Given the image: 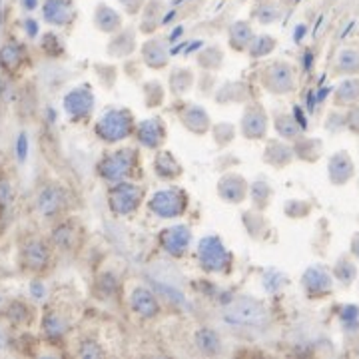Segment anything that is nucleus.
<instances>
[{
	"mask_svg": "<svg viewBox=\"0 0 359 359\" xmlns=\"http://www.w3.org/2000/svg\"><path fill=\"white\" fill-rule=\"evenodd\" d=\"M224 319L232 326L238 328H266L268 326V310L262 301L250 298V296H239L232 299L224 310Z\"/></svg>",
	"mask_w": 359,
	"mask_h": 359,
	"instance_id": "nucleus-1",
	"label": "nucleus"
},
{
	"mask_svg": "<svg viewBox=\"0 0 359 359\" xmlns=\"http://www.w3.org/2000/svg\"><path fill=\"white\" fill-rule=\"evenodd\" d=\"M136 122L134 114L126 108H112L106 110L96 122V136L108 144H114L120 140H126L134 134Z\"/></svg>",
	"mask_w": 359,
	"mask_h": 359,
	"instance_id": "nucleus-2",
	"label": "nucleus"
},
{
	"mask_svg": "<svg viewBox=\"0 0 359 359\" xmlns=\"http://www.w3.org/2000/svg\"><path fill=\"white\" fill-rule=\"evenodd\" d=\"M136 168H138V150L124 148L106 154L98 162V174L110 184H118L124 180L134 178Z\"/></svg>",
	"mask_w": 359,
	"mask_h": 359,
	"instance_id": "nucleus-3",
	"label": "nucleus"
},
{
	"mask_svg": "<svg viewBox=\"0 0 359 359\" xmlns=\"http://www.w3.org/2000/svg\"><path fill=\"white\" fill-rule=\"evenodd\" d=\"M262 86L268 90L269 94H276V96H284L294 92L298 86V72L296 68L285 62V60H276L268 64L262 72L260 78Z\"/></svg>",
	"mask_w": 359,
	"mask_h": 359,
	"instance_id": "nucleus-4",
	"label": "nucleus"
},
{
	"mask_svg": "<svg viewBox=\"0 0 359 359\" xmlns=\"http://www.w3.org/2000/svg\"><path fill=\"white\" fill-rule=\"evenodd\" d=\"M144 200V188L130 180H124L118 184H112L110 190V209L116 216H130L140 208Z\"/></svg>",
	"mask_w": 359,
	"mask_h": 359,
	"instance_id": "nucleus-5",
	"label": "nucleus"
},
{
	"mask_svg": "<svg viewBox=\"0 0 359 359\" xmlns=\"http://www.w3.org/2000/svg\"><path fill=\"white\" fill-rule=\"evenodd\" d=\"M188 208V194L180 188H166L150 198L148 209L158 218H180Z\"/></svg>",
	"mask_w": 359,
	"mask_h": 359,
	"instance_id": "nucleus-6",
	"label": "nucleus"
},
{
	"mask_svg": "<svg viewBox=\"0 0 359 359\" xmlns=\"http://www.w3.org/2000/svg\"><path fill=\"white\" fill-rule=\"evenodd\" d=\"M198 262L209 273H222L230 268V252L218 236H206L198 244Z\"/></svg>",
	"mask_w": 359,
	"mask_h": 359,
	"instance_id": "nucleus-7",
	"label": "nucleus"
},
{
	"mask_svg": "<svg viewBox=\"0 0 359 359\" xmlns=\"http://www.w3.org/2000/svg\"><path fill=\"white\" fill-rule=\"evenodd\" d=\"M64 112L72 122H86L94 112V94L88 84L76 86L64 96Z\"/></svg>",
	"mask_w": 359,
	"mask_h": 359,
	"instance_id": "nucleus-8",
	"label": "nucleus"
},
{
	"mask_svg": "<svg viewBox=\"0 0 359 359\" xmlns=\"http://www.w3.org/2000/svg\"><path fill=\"white\" fill-rule=\"evenodd\" d=\"M301 285L303 292L310 299H321L328 298L329 294L333 292V278L328 269L321 266H312L303 271L301 276Z\"/></svg>",
	"mask_w": 359,
	"mask_h": 359,
	"instance_id": "nucleus-9",
	"label": "nucleus"
},
{
	"mask_svg": "<svg viewBox=\"0 0 359 359\" xmlns=\"http://www.w3.org/2000/svg\"><path fill=\"white\" fill-rule=\"evenodd\" d=\"M34 204H36L38 214L42 218H46V220H50V218H56L58 214L64 212V208H66V194H64V190L60 188L58 184H46V186H42L38 190Z\"/></svg>",
	"mask_w": 359,
	"mask_h": 359,
	"instance_id": "nucleus-10",
	"label": "nucleus"
},
{
	"mask_svg": "<svg viewBox=\"0 0 359 359\" xmlns=\"http://www.w3.org/2000/svg\"><path fill=\"white\" fill-rule=\"evenodd\" d=\"M268 112L264 106L248 104L239 122V130L248 140H264L268 136Z\"/></svg>",
	"mask_w": 359,
	"mask_h": 359,
	"instance_id": "nucleus-11",
	"label": "nucleus"
},
{
	"mask_svg": "<svg viewBox=\"0 0 359 359\" xmlns=\"http://www.w3.org/2000/svg\"><path fill=\"white\" fill-rule=\"evenodd\" d=\"M160 244H162L166 254H170L172 257H182L190 250L192 232H190L188 225H172V228L162 232Z\"/></svg>",
	"mask_w": 359,
	"mask_h": 359,
	"instance_id": "nucleus-12",
	"label": "nucleus"
},
{
	"mask_svg": "<svg viewBox=\"0 0 359 359\" xmlns=\"http://www.w3.org/2000/svg\"><path fill=\"white\" fill-rule=\"evenodd\" d=\"M250 192V184L248 180L239 174H225L218 182V196L222 198L225 204H241Z\"/></svg>",
	"mask_w": 359,
	"mask_h": 359,
	"instance_id": "nucleus-13",
	"label": "nucleus"
},
{
	"mask_svg": "<svg viewBox=\"0 0 359 359\" xmlns=\"http://www.w3.org/2000/svg\"><path fill=\"white\" fill-rule=\"evenodd\" d=\"M134 134L144 148L160 150L166 142V124L160 118L144 120L136 124Z\"/></svg>",
	"mask_w": 359,
	"mask_h": 359,
	"instance_id": "nucleus-14",
	"label": "nucleus"
},
{
	"mask_svg": "<svg viewBox=\"0 0 359 359\" xmlns=\"http://www.w3.org/2000/svg\"><path fill=\"white\" fill-rule=\"evenodd\" d=\"M22 264L34 273L45 271L50 266V248L42 239H29L22 246Z\"/></svg>",
	"mask_w": 359,
	"mask_h": 359,
	"instance_id": "nucleus-15",
	"label": "nucleus"
},
{
	"mask_svg": "<svg viewBox=\"0 0 359 359\" xmlns=\"http://www.w3.org/2000/svg\"><path fill=\"white\" fill-rule=\"evenodd\" d=\"M180 120L186 126V130H190L196 136H206L212 132V120H209L208 112L198 104H184L180 110Z\"/></svg>",
	"mask_w": 359,
	"mask_h": 359,
	"instance_id": "nucleus-16",
	"label": "nucleus"
},
{
	"mask_svg": "<svg viewBox=\"0 0 359 359\" xmlns=\"http://www.w3.org/2000/svg\"><path fill=\"white\" fill-rule=\"evenodd\" d=\"M130 308L144 319H154L160 315V301L144 285H136L130 294Z\"/></svg>",
	"mask_w": 359,
	"mask_h": 359,
	"instance_id": "nucleus-17",
	"label": "nucleus"
},
{
	"mask_svg": "<svg viewBox=\"0 0 359 359\" xmlns=\"http://www.w3.org/2000/svg\"><path fill=\"white\" fill-rule=\"evenodd\" d=\"M42 16L50 26H68L74 18L72 0H45Z\"/></svg>",
	"mask_w": 359,
	"mask_h": 359,
	"instance_id": "nucleus-18",
	"label": "nucleus"
},
{
	"mask_svg": "<svg viewBox=\"0 0 359 359\" xmlns=\"http://www.w3.org/2000/svg\"><path fill=\"white\" fill-rule=\"evenodd\" d=\"M294 158H296V150L292 146V142H285V140H269L264 150V162L278 170H284L285 166L292 164Z\"/></svg>",
	"mask_w": 359,
	"mask_h": 359,
	"instance_id": "nucleus-19",
	"label": "nucleus"
},
{
	"mask_svg": "<svg viewBox=\"0 0 359 359\" xmlns=\"http://www.w3.org/2000/svg\"><path fill=\"white\" fill-rule=\"evenodd\" d=\"M329 180L333 186H345L349 180L356 176V166L347 152H337L331 156L328 166Z\"/></svg>",
	"mask_w": 359,
	"mask_h": 359,
	"instance_id": "nucleus-20",
	"label": "nucleus"
},
{
	"mask_svg": "<svg viewBox=\"0 0 359 359\" xmlns=\"http://www.w3.org/2000/svg\"><path fill=\"white\" fill-rule=\"evenodd\" d=\"M142 60H144V64L148 68H152V70H160V68L168 66L170 52H168V45H166L164 38L154 36V38L146 40L142 45Z\"/></svg>",
	"mask_w": 359,
	"mask_h": 359,
	"instance_id": "nucleus-21",
	"label": "nucleus"
},
{
	"mask_svg": "<svg viewBox=\"0 0 359 359\" xmlns=\"http://www.w3.org/2000/svg\"><path fill=\"white\" fill-rule=\"evenodd\" d=\"M94 26L104 34H114L120 29H124V18L116 8L100 2L94 10Z\"/></svg>",
	"mask_w": 359,
	"mask_h": 359,
	"instance_id": "nucleus-22",
	"label": "nucleus"
},
{
	"mask_svg": "<svg viewBox=\"0 0 359 359\" xmlns=\"http://www.w3.org/2000/svg\"><path fill=\"white\" fill-rule=\"evenodd\" d=\"M254 36V29L250 20H236L228 30V42L236 52H248Z\"/></svg>",
	"mask_w": 359,
	"mask_h": 359,
	"instance_id": "nucleus-23",
	"label": "nucleus"
},
{
	"mask_svg": "<svg viewBox=\"0 0 359 359\" xmlns=\"http://www.w3.org/2000/svg\"><path fill=\"white\" fill-rule=\"evenodd\" d=\"M136 50V30L120 29L112 34V40L108 45V54L114 58H126Z\"/></svg>",
	"mask_w": 359,
	"mask_h": 359,
	"instance_id": "nucleus-24",
	"label": "nucleus"
},
{
	"mask_svg": "<svg viewBox=\"0 0 359 359\" xmlns=\"http://www.w3.org/2000/svg\"><path fill=\"white\" fill-rule=\"evenodd\" d=\"M154 170L166 182H174L182 176V164L168 150H158V154L154 158Z\"/></svg>",
	"mask_w": 359,
	"mask_h": 359,
	"instance_id": "nucleus-25",
	"label": "nucleus"
},
{
	"mask_svg": "<svg viewBox=\"0 0 359 359\" xmlns=\"http://www.w3.org/2000/svg\"><path fill=\"white\" fill-rule=\"evenodd\" d=\"M194 345L204 356H220L222 353V340L218 331L212 328H200L194 333Z\"/></svg>",
	"mask_w": 359,
	"mask_h": 359,
	"instance_id": "nucleus-26",
	"label": "nucleus"
},
{
	"mask_svg": "<svg viewBox=\"0 0 359 359\" xmlns=\"http://www.w3.org/2000/svg\"><path fill=\"white\" fill-rule=\"evenodd\" d=\"M273 128L285 142H298L299 138H303V128L299 126L296 118L292 114H276L273 116Z\"/></svg>",
	"mask_w": 359,
	"mask_h": 359,
	"instance_id": "nucleus-27",
	"label": "nucleus"
},
{
	"mask_svg": "<svg viewBox=\"0 0 359 359\" xmlns=\"http://www.w3.org/2000/svg\"><path fill=\"white\" fill-rule=\"evenodd\" d=\"M24 48L18 42H6L0 48V68L8 74L16 72L24 62Z\"/></svg>",
	"mask_w": 359,
	"mask_h": 359,
	"instance_id": "nucleus-28",
	"label": "nucleus"
},
{
	"mask_svg": "<svg viewBox=\"0 0 359 359\" xmlns=\"http://www.w3.org/2000/svg\"><path fill=\"white\" fill-rule=\"evenodd\" d=\"M50 239L60 250H74L78 246V230L72 222H62L52 230Z\"/></svg>",
	"mask_w": 359,
	"mask_h": 359,
	"instance_id": "nucleus-29",
	"label": "nucleus"
},
{
	"mask_svg": "<svg viewBox=\"0 0 359 359\" xmlns=\"http://www.w3.org/2000/svg\"><path fill=\"white\" fill-rule=\"evenodd\" d=\"M164 18V0H146L144 6V22H142V32H154L162 24Z\"/></svg>",
	"mask_w": 359,
	"mask_h": 359,
	"instance_id": "nucleus-30",
	"label": "nucleus"
},
{
	"mask_svg": "<svg viewBox=\"0 0 359 359\" xmlns=\"http://www.w3.org/2000/svg\"><path fill=\"white\" fill-rule=\"evenodd\" d=\"M294 150H296V156L299 160H305V162H317L319 156H321V150L324 144L321 140H315V138H299L298 142H294Z\"/></svg>",
	"mask_w": 359,
	"mask_h": 359,
	"instance_id": "nucleus-31",
	"label": "nucleus"
},
{
	"mask_svg": "<svg viewBox=\"0 0 359 359\" xmlns=\"http://www.w3.org/2000/svg\"><path fill=\"white\" fill-rule=\"evenodd\" d=\"M335 72L337 74H359V50L344 48L335 58Z\"/></svg>",
	"mask_w": 359,
	"mask_h": 359,
	"instance_id": "nucleus-32",
	"label": "nucleus"
},
{
	"mask_svg": "<svg viewBox=\"0 0 359 359\" xmlns=\"http://www.w3.org/2000/svg\"><path fill=\"white\" fill-rule=\"evenodd\" d=\"M335 106H353L359 100V78L344 80L335 90Z\"/></svg>",
	"mask_w": 359,
	"mask_h": 359,
	"instance_id": "nucleus-33",
	"label": "nucleus"
},
{
	"mask_svg": "<svg viewBox=\"0 0 359 359\" xmlns=\"http://www.w3.org/2000/svg\"><path fill=\"white\" fill-rule=\"evenodd\" d=\"M194 80L196 76L190 68H174V72L170 74V88L176 96H182L192 90Z\"/></svg>",
	"mask_w": 359,
	"mask_h": 359,
	"instance_id": "nucleus-34",
	"label": "nucleus"
},
{
	"mask_svg": "<svg viewBox=\"0 0 359 359\" xmlns=\"http://www.w3.org/2000/svg\"><path fill=\"white\" fill-rule=\"evenodd\" d=\"M4 317L13 324V326H24V324H30L32 319V308L26 305L24 301H10L4 310Z\"/></svg>",
	"mask_w": 359,
	"mask_h": 359,
	"instance_id": "nucleus-35",
	"label": "nucleus"
},
{
	"mask_svg": "<svg viewBox=\"0 0 359 359\" xmlns=\"http://www.w3.org/2000/svg\"><path fill=\"white\" fill-rule=\"evenodd\" d=\"M42 329L48 337L52 340H60L66 331H68V321L58 314V312H48L42 317Z\"/></svg>",
	"mask_w": 359,
	"mask_h": 359,
	"instance_id": "nucleus-36",
	"label": "nucleus"
},
{
	"mask_svg": "<svg viewBox=\"0 0 359 359\" xmlns=\"http://www.w3.org/2000/svg\"><path fill=\"white\" fill-rule=\"evenodd\" d=\"M241 222L246 225L248 234L254 239H260L266 232H268V222L264 220V216H262L260 209H255V212L254 209H252V212H246L244 218H241Z\"/></svg>",
	"mask_w": 359,
	"mask_h": 359,
	"instance_id": "nucleus-37",
	"label": "nucleus"
},
{
	"mask_svg": "<svg viewBox=\"0 0 359 359\" xmlns=\"http://www.w3.org/2000/svg\"><path fill=\"white\" fill-rule=\"evenodd\" d=\"M280 15H282L280 4H276V2H271V0L260 2L254 8V13H252V16H254L260 24H271V22H276V20L280 18Z\"/></svg>",
	"mask_w": 359,
	"mask_h": 359,
	"instance_id": "nucleus-38",
	"label": "nucleus"
},
{
	"mask_svg": "<svg viewBox=\"0 0 359 359\" xmlns=\"http://www.w3.org/2000/svg\"><path fill=\"white\" fill-rule=\"evenodd\" d=\"M276 38H271L268 34H262V36H254V40H252V45L248 48V54L252 56V58H264V56H269L273 50H276Z\"/></svg>",
	"mask_w": 359,
	"mask_h": 359,
	"instance_id": "nucleus-39",
	"label": "nucleus"
},
{
	"mask_svg": "<svg viewBox=\"0 0 359 359\" xmlns=\"http://www.w3.org/2000/svg\"><path fill=\"white\" fill-rule=\"evenodd\" d=\"M356 276H358L356 264H353L349 257H340L337 264H335V268H333V278H335L342 285H349L353 284Z\"/></svg>",
	"mask_w": 359,
	"mask_h": 359,
	"instance_id": "nucleus-40",
	"label": "nucleus"
},
{
	"mask_svg": "<svg viewBox=\"0 0 359 359\" xmlns=\"http://www.w3.org/2000/svg\"><path fill=\"white\" fill-rule=\"evenodd\" d=\"M250 194H252V202H254V208L264 212L269 206V200H271V188L266 180H257L252 184L250 188Z\"/></svg>",
	"mask_w": 359,
	"mask_h": 359,
	"instance_id": "nucleus-41",
	"label": "nucleus"
},
{
	"mask_svg": "<svg viewBox=\"0 0 359 359\" xmlns=\"http://www.w3.org/2000/svg\"><path fill=\"white\" fill-rule=\"evenodd\" d=\"M244 96H246V86L232 82V84H225L224 88L218 92L216 100L222 102V104H224V102H228V104H236V102H241V100H244Z\"/></svg>",
	"mask_w": 359,
	"mask_h": 359,
	"instance_id": "nucleus-42",
	"label": "nucleus"
},
{
	"mask_svg": "<svg viewBox=\"0 0 359 359\" xmlns=\"http://www.w3.org/2000/svg\"><path fill=\"white\" fill-rule=\"evenodd\" d=\"M202 54H204V56H198V64H200V68H204V70H218V68L222 66V62H224L222 50L216 48V46L204 50Z\"/></svg>",
	"mask_w": 359,
	"mask_h": 359,
	"instance_id": "nucleus-43",
	"label": "nucleus"
},
{
	"mask_svg": "<svg viewBox=\"0 0 359 359\" xmlns=\"http://www.w3.org/2000/svg\"><path fill=\"white\" fill-rule=\"evenodd\" d=\"M144 98H146V106L148 108H156V106L162 104L164 100V88L160 82H148L144 86Z\"/></svg>",
	"mask_w": 359,
	"mask_h": 359,
	"instance_id": "nucleus-44",
	"label": "nucleus"
},
{
	"mask_svg": "<svg viewBox=\"0 0 359 359\" xmlns=\"http://www.w3.org/2000/svg\"><path fill=\"white\" fill-rule=\"evenodd\" d=\"M222 130H224V132H220V128H218V126H212V136H214V140H216V144H218L220 148L228 146V144L234 140V136H236V130H234V126H232V124L222 122Z\"/></svg>",
	"mask_w": 359,
	"mask_h": 359,
	"instance_id": "nucleus-45",
	"label": "nucleus"
},
{
	"mask_svg": "<svg viewBox=\"0 0 359 359\" xmlns=\"http://www.w3.org/2000/svg\"><path fill=\"white\" fill-rule=\"evenodd\" d=\"M78 356L80 358H102L104 356V351H102V347L98 342H94V340H82L80 342V347H78Z\"/></svg>",
	"mask_w": 359,
	"mask_h": 359,
	"instance_id": "nucleus-46",
	"label": "nucleus"
},
{
	"mask_svg": "<svg viewBox=\"0 0 359 359\" xmlns=\"http://www.w3.org/2000/svg\"><path fill=\"white\" fill-rule=\"evenodd\" d=\"M13 198H15L13 182L6 178V176H0V208H8L13 204Z\"/></svg>",
	"mask_w": 359,
	"mask_h": 359,
	"instance_id": "nucleus-47",
	"label": "nucleus"
},
{
	"mask_svg": "<svg viewBox=\"0 0 359 359\" xmlns=\"http://www.w3.org/2000/svg\"><path fill=\"white\" fill-rule=\"evenodd\" d=\"M285 214L289 218H303V216L310 214V204H305L301 200H292V202L285 204Z\"/></svg>",
	"mask_w": 359,
	"mask_h": 359,
	"instance_id": "nucleus-48",
	"label": "nucleus"
},
{
	"mask_svg": "<svg viewBox=\"0 0 359 359\" xmlns=\"http://www.w3.org/2000/svg\"><path fill=\"white\" fill-rule=\"evenodd\" d=\"M30 296L36 299V301H42V299H46V296H48V289H46V285L42 280H32L30 282Z\"/></svg>",
	"mask_w": 359,
	"mask_h": 359,
	"instance_id": "nucleus-49",
	"label": "nucleus"
},
{
	"mask_svg": "<svg viewBox=\"0 0 359 359\" xmlns=\"http://www.w3.org/2000/svg\"><path fill=\"white\" fill-rule=\"evenodd\" d=\"M122 4V8L126 10V15H138L140 10H144L146 6V0H118Z\"/></svg>",
	"mask_w": 359,
	"mask_h": 359,
	"instance_id": "nucleus-50",
	"label": "nucleus"
},
{
	"mask_svg": "<svg viewBox=\"0 0 359 359\" xmlns=\"http://www.w3.org/2000/svg\"><path fill=\"white\" fill-rule=\"evenodd\" d=\"M16 156H18V162H24L29 156V138L24 132L18 134V140H16Z\"/></svg>",
	"mask_w": 359,
	"mask_h": 359,
	"instance_id": "nucleus-51",
	"label": "nucleus"
},
{
	"mask_svg": "<svg viewBox=\"0 0 359 359\" xmlns=\"http://www.w3.org/2000/svg\"><path fill=\"white\" fill-rule=\"evenodd\" d=\"M345 124H347V128H349L351 132L359 134V106L358 104L351 106V110H349V114H347V118H345Z\"/></svg>",
	"mask_w": 359,
	"mask_h": 359,
	"instance_id": "nucleus-52",
	"label": "nucleus"
},
{
	"mask_svg": "<svg viewBox=\"0 0 359 359\" xmlns=\"http://www.w3.org/2000/svg\"><path fill=\"white\" fill-rule=\"evenodd\" d=\"M24 30L29 32L30 38H34V36L38 34V24H36L34 20H26V22H24Z\"/></svg>",
	"mask_w": 359,
	"mask_h": 359,
	"instance_id": "nucleus-53",
	"label": "nucleus"
},
{
	"mask_svg": "<svg viewBox=\"0 0 359 359\" xmlns=\"http://www.w3.org/2000/svg\"><path fill=\"white\" fill-rule=\"evenodd\" d=\"M351 254H353V257L359 262V232L351 238Z\"/></svg>",
	"mask_w": 359,
	"mask_h": 359,
	"instance_id": "nucleus-54",
	"label": "nucleus"
},
{
	"mask_svg": "<svg viewBox=\"0 0 359 359\" xmlns=\"http://www.w3.org/2000/svg\"><path fill=\"white\" fill-rule=\"evenodd\" d=\"M20 2L26 10H36V6H38V0H20Z\"/></svg>",
	"mask_w": 359,
	"mask_h": 359,
	"instance_id": "nucleus-55",
	"label": "nucleus"
},
{
	"mask_svg": "<svg viewBox=\"0 0 359 359\" xmlns=\"http://www.w3.org/2000/svg\"><path fill=\"white\" fill-rule=\"evenodd\" d=\"M356 353H358V356H359V349H358V351H356Z\"/></svg>",
	"mask_w": 359,
	"mask_h": 359,
	"instance_id": "nucleus-56",
	"label": "nucleus"
}]
</instances>
